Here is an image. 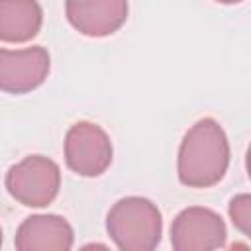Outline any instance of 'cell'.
Wrapping results in <instances>:
<instances>
[{
  "instance_id": "1",
  "label": "cell",
  "mask_w": 251,
  "mask_h": 251,
  "mask_svg": "<svg viewBox=\"0 0 251 251\" xmlns=\"http://www.w3.org/2000/svg\"><path fill=\"white\" fill-rule=\"evenodd\" d=\"M229 167V141L214 118L198 120L182 137L176 159L178 180L190 188L218 184Z\"/></svg>"
},
{
  "instance_id": "2",
  "label": "cell",
  "mask_w": 251,
  "mask_h": 251,
  "mask_svg": "<svg viewBox=\"0 0 251 251\" xmlns=\"http://www.w3.org/2000/svg\"><path fill=\"white\" fill-rule=\"evenodd\" d=\"M106 229L114 245L122 251H151L161 241L163 218L151 200L126 196L110 208Z\"/></svg>"
},
{
  "instance_id": "3",
  "label": "cell",
  "mask_w": 251,
  "mask_h": 251,
  "mask_svg": "<svg viewBox=\"0 0 251 251\" xmlns=\"http://www.w3.org/2000/svg\"><path fill=\"white\" fill-rule=\"evenodd\" d=\"M8 194L27 208L49 206L61 188L59 165L43 155H27L12 165L4 178Z\"/></svg>"
},
{
  "instance_id": "4",
  "label": "cell",
  "mask_w": 251,
  "mask_h": 251,
  "mask_svg": "<svg viewBox=\"0 0 251 251\" xmlns=\"http://www.w3.org/2000/svg\"><path fill=\"white\" fill-rule=\"evenodd\" d=\"M110 135L92 122H76L65 135V163L80 176H100L112 163Z\"/></svg>"
},
{
  "instance_id": "5",
  "label": "cell",
  "mask_w": 251,
  "mask_h": 251,
  "mask_svg": "<svg viewBox=\"0 0 251 251\" xmlns=\"http://www.w3.org/2000/svg\"><path fill=\"white\" fill-rule=\"evenodd\" d=\"M227 237L222 216L210 208L190 206L171 224V245L176 251H212L224 247Z\"/></svg>"
},
{
  "instance_id": "6",
  "label": "cell",
  "mask_w": 251,
  "mask_h": 251,
  "mask_svg": "<svg viewBox=\"0 0 251 251\" xmlns=\"http://www.w3.org/2000/svg\"><path fill=\"white\" fill-rule=\"evenodd\" d=\"M51 67L45 47L33 45L25 49L0 47V90L8 94H25L39 88Z\"/></svg>"
},
{
  "instance_id": "7",
  "label": "cell",
  "mask_w": 251,
  "mask_h": 251,
  "mask_svg": "<svg viewBox=\"0 0 251 251\" xmlns=\"http://www.w3.org/2000/svg\"><path fill=\"white\" fill-rule=\"evenodd\" d=\"M127 12V0H65L69 24L88 37H106L116 33L126 24Z\"/></svg>"
},
{
  "instance_id": "8",
  "label": "cell",
  "mask_w": 251,
  "mask_h": 251,
  "mask_svg": "<svg viewBox=\"0 0 251 251\" xmlns=\"http://www.w3.org/2000/svg\"><path fill=\"white\" fill-rule=\"evenodd\" d=\"M14 243L20 251H67L75 243V231L63 216L35 214L20 224Z\"/></svg>"
},
{
  "instance_id": "9",
  "label": "cell",
  "mask_w": 251,
  "mask_h": 251,
  "mask_svg": "<svg viewBox=\"0 0 251 251\" xmlns=\"http://www.w3.org/2000/svg\"><path fill=\"white\" fill-rule=\"evenodd\" d=\"M43 24L37 0H0V41L25 43L33 39Z\"/></svg>"
},
{
  "instance_id": "10",
  "label": "cell",
  "mask_w": 251,
  "mask_h": 251,
  "mask_svg": "<svg viewBox=\"0 0 251 251\" xmlns=\"http://www.w3.org/2000/svg\"><path fill=\"white\" fill-rule=\"evenodd\" d=\"M227 212H229L233 226L245 237H249L251 235V196L247 192L235 194L227 204Z\"/></svg>"
},
{
  "instance_id": "11",
  "label": "cell",
  "mask_w": 251,
  "mask_h": 251,
  "mask_svg": "<svg viewBox=\"0 0 251 251\" xmlns=\"http://www.w3.org/2000/svg\"><path fill=\"white\" fill-rule=\"evenodd\" d=\"M216 2H220V4H239L243 0H216Z\"/></svg>"
},
{
  "instance_id": "12",
  "label": "cell",
  "mask_w": 251,
  "mask_h": 251,
  "mask_svg": "<svg viewBox=\"0 0 251 251\" xmlns=\"http://www.w3.org/2000/svg\"><path fill=\"white\" fill-rule=\"evenodd\" d=\"M0 247H2V227H0Z\"/></svg>"
}]
</instances>
